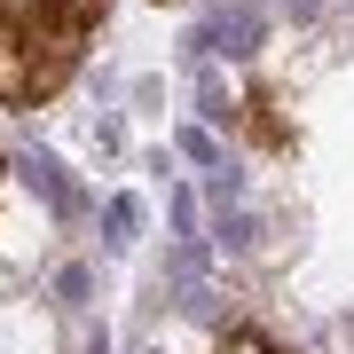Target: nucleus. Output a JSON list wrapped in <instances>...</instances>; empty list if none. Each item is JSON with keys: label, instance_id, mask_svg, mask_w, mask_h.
<instances>
[{"label": "nucleus", "instance_id": "obj_1", "mask_svg": "<svg viewBox=\"0 0 354 354\" xmlns=\"http://www.w3.org/2000/svg\"><path fill=\"white\" fill-rule=\"evenodd\" d=\"M111 0H0V111H39L71 87Z\"/></svg>", "mask_w": 354, "mask_h": 354}, {"label": "nucleus", "instance_id": "obj_2", "mask_svg": "<svg viewBox=\"0 0 354 354\" xmlns=\"http://www.w3.org/2000/svg\"><path fill=\"white\" fill-rule=\"evenodd\" d=\"M244 127H252V142H268V150H291V127L276 118L268 87H252V95H244Z\"/></svg>", "mask_w": 354, "mask_h": 354}, {"label": "nucleus", "instance_id": "obj_3", "mask_svg": "<svg viewBox=\"0 0 354 354\" xmlns=\"http://www.w3.org/2000/svg\"><path fill=\"white\" fill-rule=\"evenodd\" d=\"M213 354H283V346L268 339V330H228V339H221Z\"/></svg>", "mask_w": 354, "mask_h": 354}]
</instances>
